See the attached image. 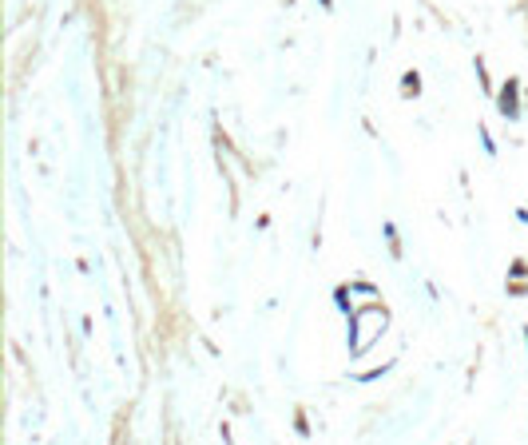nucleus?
<instances>
[{
	"label": "nucleus",
	"mask_w": 528,
	"mask_h": 445,
	"mask_svg": "<svg viewBox=\"0 0 528 445\" xmlns=\"http://www.w3.org/2000/svg\"><path fill=\"white\" fill-rule=\"evenodd\" d=\"M386 330H389V310H386V303L358 306L354 314H346V350H349V358H361Z\"/></svg>",
	"instance_id": "1"
},
{
	"label": "nucleus",
	"mask_w": 528,
	"mask_h": 445,
	"mask_svg": "<svg viewBox=\"0 0 528 445\" xmlns=\"http://www.w3.org/2000/svg\"><path fill=\"white\" fill-rule=\"evenodd\" d=\"M493 100H497V111L505 116L508 123H517L520 116H524V108H520V80H517V76H508V80L497 88V96H493Z\"/></svg>",
	"instance_id": "2"
},
{
	"label": "nucleus",
	"mask_w": 528,
	"mask_h": 445,
	"mask_svg": "<svg viewBox=\"0 0 528 445\" xmlns=\"http://www.w3.org/2000/svg\"><path fill=\"white\" fill-rule=\"evenodd\" d=\"M349 294H354V303H358V306L381 303V291L373 283H366V278H354V283H349Z\"/></svg>",
	"instance_id": "3"
},
{
	"label": "nucleus",
	"mask_w": 528,
	"mask_h": 445,
	"mask_svg": "<svg viewBox=\"0 0 528 445\" xmlns=\"http://www.w3.org/2000/svg\"><path fill=\"white\" fill-rule=\"evenodd\" d=\"M508 294H528V263H512V271H508Z\"/></svg>",
	"instance_id": "4"
},
{
	"label": "nucleus",
	"mask_w": 528,
	"mask_h": 445,
	"mask_svg": "<svg viewBox=\"0 0 528 445\" xmlns=\"http://www.w3.org/2000/svg\"><path fill=\"white\" fill-rule=\"evenodd\" d=\"M393 366H398V358H389V362H381V366H373V370H366V374H349L358 385H369V382H381L386 374H393Z\"/></svg>",
	"instance_id": "5"
},
{
	"label": "nucleus",
	"mask_w": 528,
	"mask_h": 445,
	"mask_svg": "<svg viewBox=\"0 0 528 445\" xmlns=\"http://www.w3.org/2000/svg\"><path fill=\"white\" fill-rule=\"evenodd\" d=\"M330 298H334V306H338V314H354V310H358V303H354V294H349V283H338V286H334V294H330Z\"/></svg>",
	"instance_id": "6"
},
{
	"label": "nucleus",
	"mask_w": 528,
	"mask_h": 445,
	"mask_svg": "<svg viewBox=\"0 0 528 445\" xmlns=\"http://www.w3.org/2000/svg\"><path fill=\"white\" fill-rule=\"evenodd\" d=\"M381 235H386V243H389V259L398 263V259H401V235H398V222L386 219V222H381Z\"/></svg>",
	"instance_id": "7"
},
{
	"label": "nucleus",
	"mask_w": 528,
	"mask_h": 445,
	"mask_svg": "<svg viewBox=\"0 0 528 445\" xmlns=\"http://www.w3.org/2000/svg\"><path fill=\"white\" fill-rule=\"evenodd\" d=\"M401 96H405V100H417L421 96V72H401Z\"/></svg>",
	"instance_id": "8"
},
{
	"label": "nucleus",
	"mask_w": 528,
	"mask_h": 445,
	"mask_svg": "<svg viewBox=\"0 0 528 445\" xmlns=\"http://www.w3.org/2000/svg\"><path fill=\"white\" fill-rule=\"evenodd\" d=\"M473 72H477V80H481V91H485V96H497V84H493V76H488V64L481 60H473Z\"/></svg>",
	"instance_id": "9"
},
{
	"label": "nucleus",
	"mask_w": 528,
	"mask_h": 445,
	"mask_svg": "<svg viewBox=\"0 0 528 445\" xmlns=\"http://www.w3.org/2000/svg\"><path fill=\"white\" fill-rule=\"evenodd\" d=\"M477 140H481V147H485L488 159H497V140H493V132H488L485 123H477Z\"/></svg>",
	"instance_id": "10"
},
{
	"label": "nucleus",
	"mask_w": 528,
	"mask_h": 445,
	"mask_svg": "<svg viewBox=\"0 0 528 445\" xmlns=\"http://www.w3.org/2000/svg\"><path fill=\"white\" fill-rule=\"evenodd\" d=\"M294 429H298L302 437H310V422H306V414L298 410V417H294Z\"/></svg>",
	"instance_id": "11"
},
{
	"label": "nucleus",
	"mask_w": 528,
	"mask_h": 445,
	"mask_svg": "<svg viewBox=\"0 0 528 445\" xmlns=\"http://www.w3.org/2000/svg\"><path fill=\"white\" fill-rule=\"evenodd\" d=\"M517 222H520V227H528V207H517Z\"/></svg>",
	"instance_id": "12"
},
{
	"label": "nucleus",
	"mask_w": 528,
	"mask_h": 445,
	"mask_svg": "<svg viewBox=\"0 0 528 445\" xmlns=\"http://www.w3.org/2000/svg\"><path fill=\"white\" fill-rule=\"evenodd\" d=\"M318 4H322V9H326V12H334V0H318Z\"/></svg>",
	"instance_id": "13"
},
{
	"label": "nucleus",
	"mask_w": 528,
	"mask_h": 445,
	"mask_svg": "<svg viewBox=\"0 0 528 445\" xmlns=\"http://www.w3.org/2000/svg\"><path fill=\"white\" fill-rule=\"evenodd\" d=\"M520 334H524V350H528V326H524V330H520Z\"/></svg>",
	"instance_id": "14"
}]
</instances>
